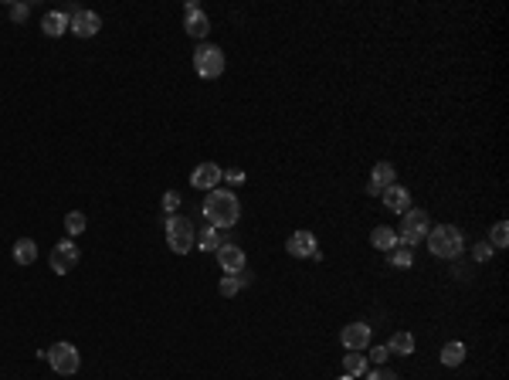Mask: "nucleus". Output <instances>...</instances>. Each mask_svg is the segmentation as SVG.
I'll return each instance as SVG.
<instances>
[{"mask_svg":"<svg viewBox=\"0 0 509 380\" xmlns=\"http://www.w3.org/2000/svg\"><path fill=\"white\" fill-rule=\"evenodd\" d=\"M204 217L211 221V228H235L241 217V204L231 190H211L204 197Z\"/></svg>","mask_w":509,"mask_h":380,"instance_id":"nucleus-1","label":"nucleus"},{"mask_svg":"<svg viewBox=\"0 0 509 380\" xmlns=\"http://www.w3.org/2000/svg\"><path fill=\"white\" fill-rule=\"evenodd\" d=\"M428 248L431 255H438V258H458L462 248H465V238H462V231L455 224H438V228L428 231Z\"/></svg>","mask_w":509,"mask_h":380,"instance_id":"nucleus-2","label":"nucleus"},{"mask_svg":"<svg viewBox=\"0 0 509 380\" xmlns=\"http://www.w3.org/2000/svg\"><path fill=\"white\" fill-rule=\"evenodd\" d=\"M428 231H431L428 214H425V210H418V208H408V210H404V217H401V231H397V241L411 248V245H418L421 238H428Z\"/></svg>","mask_w":509,"mask_h":380,"instance_id":"nucleus-3","label":"nucleus"},{"mask_svg":"<svg viewBox=\"0 0 509 380\" xmlns=\"http://www.w3.org/2000/svg\"><path fill=\"white\" fill-rule=\"evenodd\" d=\"M197 241V231L194 224L187 221V217H180V214H170L167 217V245L174 248L176 255H187Z\"/></svg>","mask_w":509,"mask_h":380,"instance_id":"nucleus-4","label":"nucleus"},{"mask_svg":"<svg viewBox=\"0 0 509 380\" xmlns=\"http://www.w3.org/2000/svg\"><path fill=\"white\" fill-rule=\"evenodd\" d=\"M194 72L200 78H221L224 72V51L214 44H200L194 51Z\"/></svg>","mask_w":509,"mask_h":380,"instance_id":"nucleus-5","label":"nucleus"},{"mask_svg":"<svg viewBox=\"0 0 509 380\" xmlns=\"http://www.w3.org/2000/svg\"><path fill=\"white\" fill-rule=\"evenodd\" d=\"M48 363L55 367V374L72 377V374H79V350H75L72 343H55V346L48 350Z\"/></svg>","mask_w":509,"mask_h":380,"instance_id":"nucleus-6","label":"nucleus"},{"mask_svg":"<svg viewBox=\"0 0 509 380\" xmlns=\"http://www.w3.org/2000/svg\"><path fill=\"white\" fill-rule=\"evenodd\" d=\"M79 245L72 241V238H65V241H58L55 245V251H51V272L55 275H68L72 268L79 265Z\"/></svg>","mask_w":509,"mask_h":380,"instance_id":"nucleus-7","label":"nucleus"},{"mask_svg":"<svg viewBox=\"0 0 509 380\" xmlns=\"http://www.w3.org/2000/svg\"><path fill=\"white\" fill-rule=\"evenodd\" d=\"M183 31L197 41L207 38V31H211V20H207V14L200 11V4H194V0L183 7Z\"/></svg>","mask_w":509,"mask_h":380,"instance_id":"nucleus-8","label":"nucleus"},{"mask_svg":"<svg viewBox=\"0 0 509 380\" xmlns=\"http://www.w3.org/2000/svg\"><path fill=\"white\" fill-rule=\"evenodd\" d=\"M98 27H102V18L92 14V11H72L68 14V31L79 34V38H92V34H98Z\"/></svg>","mask_w":509,"mask_h":380,"instance_id":"nucleus-9","label":"nucleus"},{"mask_svg":"<svg viewBox=\"0 0 509 380\" xmlns=\"http://www.w3.org/2000/svg\"><path fill=\"white\" fill-rule=\"evenodd\" d=\"M217 265L224 268L228 275H245L248 258H245V251H241L238 245H221L217 248Z\"/></svg>","mask_w":509,"mask_h":380,"instance_id":"nucleus-10","label":"nucleus"},{"mask_svg":"<svg viewBox=\"0 0 509 380\" xmlns=\"http://www.w3.org/2000/svg\"><path fill=\"white\" fill-rule=\"evenodd\" d=\"M285 251H289L292 258H313V251H316L313 231H292L289 241H285Z\"/></svg>","mask_w":509,"mask_h":380,"instance_id":"nucleus-11","label":"nucleus"},{"mask_svg":"<svg viewBox=\"0 0 509 380\" xmlns=\"http://www.w3.org/2000/svg\"><path fill=\"white\" fill-rule=\"evenodd\" d=\"M340 340H343V346H347V350H367V346H371V326H367V323L343 326Z\"/></svg>","mask_w":509,"mask_h":380,"instance_id":"nucleus-12","label":"nucleus"},{"mask_svg":"<svg viewBox=\"0 0 509 380\" xmlns=\"http://www.w3.org/2000/svg\"><path fill=\"white\" fill-rule=\"evenodd\" d=\"M221 167L217 163H200L194 173H191V187H197V190H214L217 184H221Z\"/></svg>","mask_w":509,"mask_h":380,"instance_id":"nucleus-13","label":"nucleus"},{"mask_svg":"<svg viewBox=\"0 0 509 380\" xmlns=\"http://www.w3.org/2000/svg\"><path fill=\"white\" fill-rule=\"evenodd\" d=\"M380 197H384V204H387L391 210H397V214H404V210L411 208V190L401 187V184H391Z\"/></svg>","mask_w":509,"mask_h":380,"instance_id":"nucleus-14","label":"nucleus"},{"mask_svg":"<svg viewBox=\"0 0 509 380\" xmlns=\"http://www.w3.org/2000/svg\"><path fill=\"white\" fill-rule=\"evenodd\" d=\"M41 31H44L48 38H61V34L68 31V14H65V11H51V14H44Z\"/></svg>","mask_w":509,"mask_h":380,"instance_id":"nucleus-15","label":"nucleus"},{"mask_svg":"<svg viewBox=\"0 0 509 380\" xmlns=\"http://www.w3.org/2000/svg\"><path fill=\"white\" fill-rule=\"evenodd\" d=\"M14 262H18V265H34V262H38V245H34L31 238L14 241Z\"/></svg>","mask_w":509,"mask_h":380,"instance_id":"nucleus-16","label":"nucleus"},{"mask_svg":"<svg viewBox=\"0 0 509 380\" xmlns=\"http://www.w3.org/2000/svg\"><path fill=\"white\" fill-rule=\"evenodd\" d=\"M391 184H394V167H391V163H377V167H373V173H371V187L384 194Z\"/></svg>","mask_w":509,"mask_h":380,"instance_id":"nucleus-17","label":"nucleus"},{"mask_svg":"<svg viewBox=\"0 0 509 380\" xmlns=\"http://www.w3.org/2000/svg\"><path fill=\"white\" fill-rule=\"evenodd\" d=\"M371 245L377 248V251H391L394 245H397V231H391V228H373V234H371Z\"/></svg>","mask_w":509,"mask_h":380,"instance_id":"nucleus-18","label":"nucleus"},{"mask_svg":"<svg viewBox=\"0 0 509 380\" xmlns=\"http://www.w3.org/2000/svg\"><path fill=\"white\" fill-rule=\"evenodd\" d=\"M343 370H347V377L356 380L360 374H363V370H367V357H363L360 350H350V353L343 357Z\"/></svg>","mask_w":509,"mask_h":380,"instance_id":"nucleus-19","label":"nucleus"},{"mask_svg":"<svg viewBox=\"0 0 509 380\" xmlns=\"http://www.w3.org/2000/svg\"><path fill=\"white\" fill-rule=\"evenodd\" d=\"M465 360V343H445V346H442V363H445V367H458V363Z\"/></svg>","mask_w":509,"mask_h":380,"instance_id":"nucleus-20","label":"nucleus"},{"mask_svg":"<svg viewBox=\"0 0 509 380\" xmlns=\"http://www.w3.org/2000/svg\"><path fill=\"white\" fill-rule=\"evenodd\" d=\"M387 350H391V353H401V357H411L414 353V336L411 333H394L391 343H387Z\"/></svg>","mask_w":509,"mask_h":380,"instance_id":"nucleus-21","label":"nucleus"},{"mask_svg":"<svg viewBox=\"0 0 509 380\" xmlns=\"http://www.w3.org/2000/svg\"><path fill=\"white\" fill-rule=\"evenodd\" d=\"M387 255H391V265H394V268H411V265H414V251H411L408 245H401V241H397V245H394Z\"/></svg>","mask_w":509,"mask_h":380,"instance_id":"nucleus-22","label":"nucleus"},{"mask_svg":"<svg viewBox=\"0 0 509 380\" xmlns=\"http://www.w3.org/2000/svg\"><path fill=\"white\" fill-rule=\"evenodd\" d=\"M200 251H217V245H221V234H217V228H204L200 234H197L194 241Z\"/></svg>","mask_w":509,"mask_h":380,"instance_id":"nucleus-23","label":"nucleus"},{"mask_svg":"<svg viewBox=\"0 0 509 380\" xmlns=\"http://www.w3.org/2000/svg\"><path fill=\"white\" fill-rule=\"evenodd\" d=\"M65 231H68V238L82 234V231H85V214H82V210H72V214L65 217Z\"/></svg>","mask_w":509,"mask_h":380,"instance_id":"nucleus-24","label":"nucleus"},{"mask_svg":"<svg viewBox=\"0 0 509 380\" xmlns=\"http://www.w3.org/2000/svg\"><path fill=\"white\" fill-rule=\"evenodd\" d=\"M492 245H496V248H506L509 245V224H506V221H499V224L492 228Z\"/></svg>","mask_w":509,"mask_h":380,"instance_id":"nucleus-25","label":"nucleus"},{"mask_svg":"<svg viewBox=\"0 0 509 380\" xmlns=\"http://www.w3.org/2000/svg\"><path fill=\"white\" fill-rule=\"evenodd\" d=\"M241 275H228V279H221V296H238V289H241Z\"/></svg>","mask_w":509,"mask_h":380,"instance_id":"nucleus-26","label":"nucleus"},{"mask_svg":"<svg viewBox=\"0 0 509 380\" xmlns=\"http://www.w3.org/2000/svg\"><path fill=\"white\" fill-rule=\"evenodd\" d=\"M163 210H167V214H176V210H180V194H176V190H167V194H163Z\"/></svg>","mask_w":509,"mask_h":380,"instance_id":"nucleus-27","label":"nucleus"},{"mask_svg":"<svg viewBox=\"0 0 509 380\" xmlns=\"http://www.w3.org/2000/svg\"><path fill=\"white\" fill-rule=\"evenodd\" d=\"M27 14H31V7L27 4H11V20H27Z\"/></svg>","mask_w":509,"mask_h":380,"instance_id":"nucleus-28","label":"nucleus"},{"mask_svg":"<svg viewBox=\"0 0 509 380\" xmlns=\"http://www.w3.org/2000/svg\"><path fill=\"white\" fill-rule=\"evenodd\" d=\"M387 357H391V350H387V346H373V350H371V360L377 363V367H384V363H387Z\"/></svg>","mask_w":509,"mask_h":380,"instance_id":"nucleus-29","label":"nucleus"},{"mask_svg":"<svg viewBox=\"0 0 509 380\" xmlns=\"http://www.w3.org/2000/svg\"><path fill=\"white\" fill-rule=\"evenodd\" d=\"M472 255H475V262H489L492 245H486V241H482V245H475V248H472Z\"/></svg>","mask_w":509,"mask_h":380,"instance_id":"nucleus-30","label":"nucleus"},{"mask_svg":"<svg viewBox=\"0 0 509 380\" xmlns=\"http://www.w3.org/2000/svg\"><path fill=\"white\" fill-rule=\"evenodd\" d=\"M367 380H397V374H394V370H387V367H377Z\"/></svg>","mask_w":509,"mask_h":380,"instance_id":"nucleus-31","label":"nucleus"},{"mask_svg":"<svg viewBox=\"0 0 509 380\" xmlns=\"http://www.w3.org/2000/svg\"><path fill=\"white\" fill-rule=\"evenodd\" d=\"M221 177H224V180H231V184H241V180H245V173H241V170H224Z\"/></svg>","mask_w":509,"mask_h":380,"instance_id":"nucleus-32","label":"nucleus"},{"mask_svg":"<svg viewBox=\"0 0 509 380\" xmlns=\"http://www.w3.org/2000/svg\"><path fill=\"white\" fill-rule=\"evenodd\" d=\"M340 380H353V377H347V374H343V377H340Z\"/></svg>","mask_w":509,"mask_h":380,"instance_id":"nucleus-33","label":"nucleus"}]
</instances>
